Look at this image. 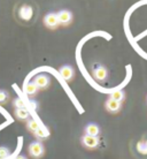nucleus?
<instances>
[{
	"instance_id": "1",
	"label": "nucleus",
	"mask_w": 147,
	"mask_h": 159,
	"mask_svg": "<svg viewBox=\"0 0 147 159\" xmlns=\"http://www.w3.org/2000/svg\"><path fill=\"white\" fill-rule=\"evenodd\" d=\"M29 153L33 158H40L41 156L44 155V147L43 144L36 141V142H32L29 144Z\"/></svg>"
},
{
	"instance_id": "2",
	"label": "nucleus",
	"mask_w": 147,
	"mask_h": 159,
	"mask_svg": "<svg viewBox=\"0 0 147 159\" xmlns=\"http://www.w3.org/2000/svg\"><path fill=\"white\" fill-rule=\"evenodd\" d=\"M80 142L85 148L88 149H96L99 144V139L98 136H90V135H84L80 139Z\"/></svg>"
},
{
	"instance_id": "3",
	"label": "nucleus",
	"mask_w": 147,
	"mask_h": 159,
	"mask_svg": "<svg viewBox=\"0 0 147 159\" xmlns=\"http://www.w3.org/2000/svg\"><path fill=\"white\" fill-rule=\"evenodd\" d=\"M45 25L48 27V28L51 29H54L58 27V24H59V20H58V15L54 14V13H50L47 15L45 16Z\"/></svg>"
},
{
	"instance_id": "4",
	"label": "nucleus",
	"mask_w": 147,
	"mask_h": 159,
	"mask_svg": "<svg viewBox=\"0 0 147 159\" xmlns=\"http://www.w3.org/2000/svg\"><path fill=\"white\" fill-rule=\"evenodd\" d=\"M56 15H58L59 23L64 24V25H66V24H69L70 22H71L72 15L69 11H61V12H59Z\"/></svg>"
},
{
	"instance_id": "5",
	"label": "nucleus",
	"mask_w": 147,
	"mask_h": 159,
	"mask_svg": "<svg viewBox=\"0 0 147 159\" xmlns=\"http://www.w3.org/2000/svg\"><path fill=\"white\" fill-rule=\"evenodd\" d=\"M33 83L36 84L38 89H46L48 87V84H50V79L46 75H38L35 79Z\"/></svg>"
},
{
	"instance_id": "6",
	"label": "nucleus",
	"mask_w": 147,
	"mask_h": 159,
	"mask_svg": "<svg viewBox=\"0 0 147 159\" xmlns=\"http://www.w3.org/2000/svg\"><path fill=\"white\" fill-rule=\"evenodd\" d=\"M60 75L66 81H70L74 76V69L70 66H63L60 68Z\"/></svg>"
},
{
	"instance_id": "7",
	"label": "nucleus",
	"mask_w": 147,
	"mask_h": 159,
	"mask_svg": "<svg viewBox=\"0 0 147 159\" xmlns=\"http://www.w3.org/2000/svg\"><path fill=\"white\" fill-rule=\"evenodd\" d=\"M106 108H107L109 112H111V113H116V112H119V108H121V103L109 98V99L106 102Z\"/></svg>"
},
{
	"instance_id": "8",
	"label": "nucleus",
	"mask_w": 147,
	"mask_h": 159,
	"mask_svg": "<svg viewBox=\"0 0 147 159\" xmlns=\"http://www.w3.org/2000/svg\"><path fill=\"white\" fill-rule=\"evenodd\" d=\"M99 133H100V128L96 123H89L88 126L85 127V135L98 136Z\"/></svg>"
},
{
	"instance_id": "9",
	"label": "nucleus",
	"mask_w": 147,
	"mask_h": 159,
	"mask_svg": "<svg viewBox=\"0 0 147 159\" xmlns=\"http://www.w3.org/2000/svg\"><path fill=\"white\" fill-rule=\"evenodd\" d=\"M107 69L102 66H99V67H97L94 69V77H96L98 81H105V80L107 79Z\"/></svg>"
},
{
	"instance_id": "10",
	"label": "nucleus",
	"mask_w": 147,
	"mask_h": 159,
	"mask_svg": "<svg viewBox=\"0 0 147 159\" xmlns=\"http://www.w3.org/2000/svg\"><path fill=\"white\" fill-rule=\"evenodd\" d=\"M32 14H33V12H32V8L30 7V6H23V7L20 9L21 19H23V20H25V21L30 20L32 17Z\"/></svg>"
},
{
	"instance_id": "11",
	"label": "nucleus",
	"mask_w": 147,
	"mask_h": 159,
	"mask_svg": "<svg viewBox=\"0 0 147 159\" xmlns=\"http://www.w3.org/2000/svg\"><path fill=\"white\" fill-rule=\"evenodd\" d=\"M24 91L27 95H35L37 91H38V88L33 82H29L24 85Z\"/></svg>"
},
{
	"instance_id": "12",
	"label": "nucleus",
	"mask_w": 147,
	"mask_h": 159,
	"mask_svg": "<svg viewBox=\"0 0 147 159\" xmlns=\"http://www.w3.org/2000/svg\"><path fill=\"white\" fill-rule=\"evenodd\" d=\"M15 116L19 120H27L29 118V112H28V110H25V107L16 108Z\"/></svg>"
},
{
	"instance_id": "13",
	"label": "nucleus",
	"mask_w": 147,
	"mask_h": 159,
	"mask_svg": "<svg viewBox=\"0 0 147 159\" xmlns=\"http://www.w3.org/2000/svg\"><path fill=\"white\" fill-rule=\"evenodd\" d=\"M27 128H28L29 130L31 131V133H35V131L39 128V125H38V122H37L36 120H33V119H30L27 122Z\"/></svg>"
},
{
	"instance_id": "14",
	"label": "nucleus",
	"mask_w": 147,
	"mask_h": 159,
	"mask_svg": "<svg viewBox=\"0 0 147 159\" xmlns=\"http://www.w3.org/2000/svg\"><path fill=\"white\" fill-rule=\"evenodd\" d=\"M110 98H111V99L116 100V102H119V103H121V102L124 99V93L122 91L117 90V91H114L113 93H111Z\"/></svg>"
},
{
	"instance_id": "15",
	"label": "nucleus",
	"mask_w": 147,
	"mask_h": 159,
	"mask_svg": "<svg viewBox=\"0 0 147 159\" xmlns=\"http://www.w3.org/2000/svg\"><path fill=\"white\" fill-rule=\"evenodd\" d=\"M137 149L140 153L143 155H147V141H141V142H138L137 144Z\"/></svg>"
},
{
	"instance_id": "16",
	"label": "nucleus",
	"mask_w": 147,
	"mask_h": 159,
	"mask_svg": "<svg viewBox=\"0 0 147 159\" xmlns=\"http://www.w3.org/2000/svg\"><path fill=\"white\" fill-rule=\"evenodd\" d=\"M33 134H35V136H36L37 139H45V137L48 136V131L45 130V129H41V128L39 127Z\"/></svg>"
},
{
	"instance_id": "17",
	"label": "nucleus",
	"mask_w": 147,
	"mask_h": 159,
	"mask_svg": "<svg viewBox=\"0 0 147 159\" xmlns=\"http://www.w3.org/2000/svg\"><path fill=\"white\" fill-rule=\"evenodd\" d=\"M9 156V150L7 148L0 147V159H6Z\"/></svg>"
},
{
	"instance_id": "18",
	"label": "nucleus",
	"mask_w": 147,
	"mask_h": 159,
	"mask_svg": "<svg viewBox=\"0 0 147 159\" xmlns=\"http://www.w3.org/2000/svg\"><path fill=\"white\" fill-rule=\"evenodd\" d=\"M14 106H15L16 108H23L24 107V102L21 98H16L15 100H14Z\"/></svg>"
},
{
	"instance_id": "19",
	"label": "nucleus",
	"mask_w": 147,
	"mask_h": 159,
	"mask_svg": "<svg viewBox=\"0 0 147 159\" xmlns=\"http://www.w3.org/2000/svg\"><path fill=\"white\" fill-rule=\"evenodd\" d=\"M8 99V93L4 90H0V103H5Z\"/></svg>"
},
{
	"instance_id": "20",
	"label": "nucleus",
	"mask_w": 147,
	"mask_h": 159,
	"mask_svg": "<svg viewBox=\"0 0 147 159\" xmlns=\"http://www.w3.org/2000/svg\"><path fill=\"white\" fill-rule=\"evenodd\" d=\"M15 159H27V157H24V156H17Z\"/></svg>"
}]
</instances>
